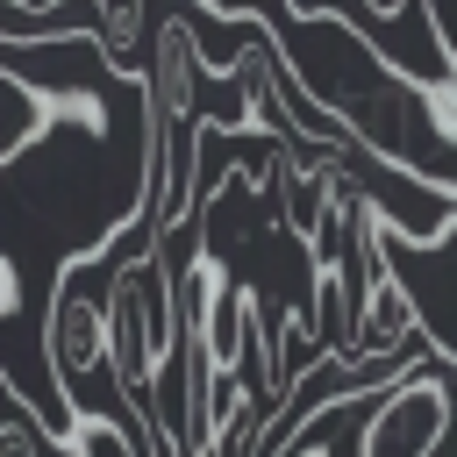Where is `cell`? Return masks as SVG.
<instances>
[{"label":"cell","instance_id":"6da1fadb","mask_svg":"<svg viewBox=\"0 0 457 457\" xmlns=\"http://www.w3.org/2000/svg\"><path fill=\"white\" fill-rule=\"evenodd\" d=\"M450 436H457V371H450V343H436L414 371L371 393L357 457H436Z\"/></svg>","mask_w":457,"mask_h":457},{"label":"cell","instance_id":"7a4b0ae2","mask_svg":"<svg viewBox=\"0 0 457 457\" xmlns=\"http://www.w3.org/2000/svg\"><path fill=\"white\" fill-rule=\"evenodd\" d=\"M386 221L371 236V257H364V293H357V321H350V357H428V328L414 314V293L407 278L386 264Z\"/></svg>","mask_w":457,"mask_h":457},{"label":"cell","instance_id":"3957f363","mask_svg":"<svg viewBox=\"0 0 457 457\" xmlns=\"http://www.w3.org/2000/svg\"><path fill=\"white\" fill-rule=\"evenodd\" d=\"M64 450H71V457H150V443H143V436H129V428L114 421V407H107V414H100V407H86Z\"/></svg>","mask_w":457,"mask_h":457},{"label":"cell","instance_id":"277c9868","mask_svg":"<svg viewBox=\"0 0 457 457\" xmlns=\"http://www.w3.org/2000/svg\"><path fill=\"white\" fill-rule=\"evenodd\" d=\"M50 428H36L29 400H21V378H7V428H0V457H50Z\"/></svg>","mask_w":457,"mask_h":457},{"label":"cell","instance_id":"5b68a950","mask_svg":"<svg viewBox=\"0 0 457 457\" xmlns=\"http://www.w3.org/2000/svg\"><path fill=\"white\" fill-rule=\"evenodd\" d=\"M364 14H371V21H407L414 0H364Z\"/></svg>","mask_w":457,"mask_h":457},{"label":"cell","instance_id":"8992f818","mask_svg":"<svg viewBox=\"0 0 457 457\" xmlns=\"http://www.w3.org/2000/svg\"><path fill=\"white\" fill-rule=\"evenodd\" d=\"M7 7V21H21V14H50V7H64V0H0Z\"/></svg>","mask_w":457,"mask_h":457},{"label":"cell","instance_id":"52a82bcc","mask_svg":"<svg viewBox=\"0 0 457 457\" xmlns=\"http://www.w3.org/2000/svg\"><path fill=\"white\" fill-rule=\"evenodd\" d=\"M200 7H214V14H236V21H243V14H257V0H200Z\"/></svg>","mask_w":457,"mask_h":457},{"label":"cell","instance_id":"ba28073f","mask_svg":"<svg viewBox=\"0 0 457 457\" xmlns=\"http://www.w3.org/2000/svg\"><path fill=\"white\" fill-rule=\"evenodd\" d=\"M286 14H328V0H286Z\"/></svg>","mask_w":457,"mask_h":457},{"label":"cell","instance_id":"9c48e42d","mask_svg":"<svg viewBox=\"0 0 457 457\" xmlns=\"http://www.w3.org/2000/svg\"><path fill=\"white\" fill-rule=\"evenodd\" d=\"M100 7H114V0H100Z\"/></svg>","mask_w":457,"mask_h":457}]
</instances>
